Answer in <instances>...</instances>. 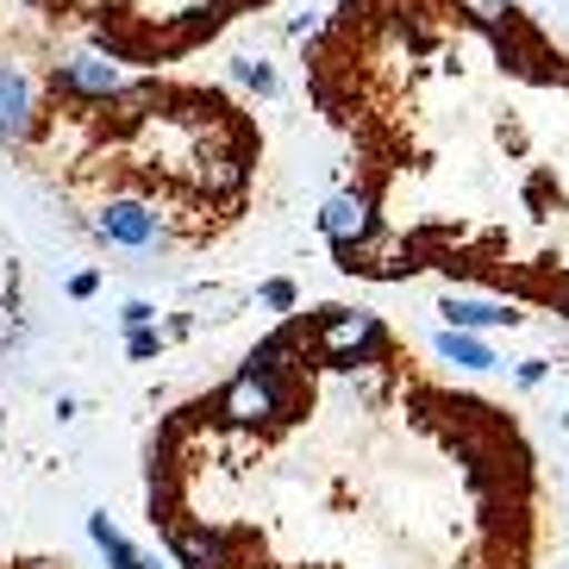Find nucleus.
<instances>
[{
    "instance_id": "obj_1",
    "label": "nucleus",
    "mask_w": 569,
    "mask_h": 569,
    "mask_svg": "<svg viewBox=\"0 0 569 569\" xmlns=\"http://www.w3.org/2000/svg\"><path fill=\"white\" fill-rule=\"evenodd\" d=\"M319 226H326V238H338V244L351 251V244H363V238H369V207L351 201V194H338V201L326 207V219H319Z\"/></svg>"
},
{
    "instance_id": "obj_2",
    "label": "nucleus",
    "mask_w": 569,
    "mask_h": 569,
    "mask_svg": "<svg viewBox=\"0 0 569 569\" xmlns=\"http://www.w3.org/2000/svg\"><path fill=\"white\" fill-rule=\"evenodd\" d=\"M445 319H457V326H513L519 313H507V307H482V301H445Z\"/></svg>"
}]
</instances>
